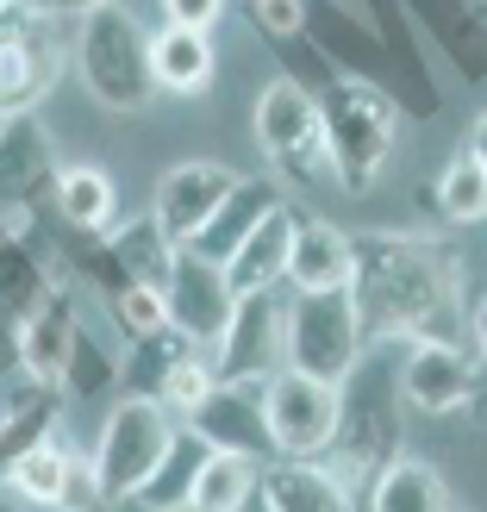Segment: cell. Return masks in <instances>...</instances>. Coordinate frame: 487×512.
<instances>
[{"instance_id":"cell-1","label":"cell","mask_w":487,"mask_h":512,"mask_svg":"<svg viewBox=\"0 0 487 512\" xmlns=\"http://www.w3.org/2000/svg\"><path fill=\"white\" fill-rule=\"evenodd\" d=\"M356 275L350 294L363 306L369 344H425L456 338V275L438 244L413 232H350Z\"/></svg>"},{"instance_id":"cell-2","label":"cell","mask_w":487,"mask_h":512,"mask_svg":"<svg viewBox=\"0 0 487 512\" xmlns=\"http://www.w3.org/2000/svg\"><path fill=\"white\" fill-rule=\"evenodd\" d=\"M406 444V394H400V369H388L381 356H363L344 381H338V431L319 463L363 500L375 488V475L400 463Z\"/></svg>"},{"instance_id":"cell-3","label":"cell","mask_w":487,"mask_h":512,"mask_svg":"<svg viewBox=\"0 0 487 512\" xmlns=\"http://www.w3.org/2000/svg\"><path fill=\"white\" fill-rule=\"evenodd\" d=\"M69 57H75V75H82V88H88L107 113H138V107H150V100H157L150 32L119 7V0L94 7L88 19H75Z\"/></svg>"},{"instance_id":"cell-4","label":"cell","mask_w":487,"mask_h":512,"mask_svg":"<svg viewBox=\"0 0 487 512\" xmlns=\"http://www.w3.org/2000/svg\"><path fill=\"white\" fill-rule=\"evenodd\" d=\"M319 125H325V157H331V182L350 194H369L375 175L388 169L394 138H400V100H388L369 82H338L319 88Z\"/></svg>"},{"instance_id":"cell-5","label":"cell","mask_w":487,"mask_h":512,"mask_svg":"<svg viewBox=\"0 0 487 512\" xmlns=\"http://www.w3.org/2000/svg\"><path fill=\"white\" fill-rule=\"evenodd\" d=\"M250 132H256V150L269 157L275 175H288V182H300V188L331 182L325 125H319V88L294 82V75H275V82L256 94Z\"/></svg>"},{"instance_id":"cell-6","label":"cell","mask_w":487,"mask_h":512,"mask_svg":"<svg viewBox=\"0 0 487 512\" xmlns=\"http://www.w3.org/2000/svg\"><path fill=\"white\" fill-rule=\"evenodd\" d=\"M363 356H369V325H363V306H356L350 288L288 300V369L319 375L338 388Z\"/></svg>"},{"instance_id":"cell-7","label":"cell","mask_w":487,"mask_h":512,"mask_svg":"<svg viewBox=\"0 0 487 512\" xmlns=\"http://www.w3.org/2000/svg\"><path fill=\"white\" fill-rule=\"evenodd\" d=\"M57 144H50L38 113L0 119V232L7 238H38L44 207H57Z\"/></svg>"},{"instance_id":"cell-8","label":"cell","mask_w":487,"mask_h":512,"mask_svg":"<svg viewBox=\"0 0 487 512\" xmlns=\"http://www.w3.org/2000/svg\"><path fill=\"white\" fill-rule=\"evenodd\" d=\"M306 38L319 44V57L331 63V75L369 82V88H381L388 100H400V113H406V119H425L413 82H406V69L394 63V50L381 44V32H375L369 19H356V13H344V7H331V0H306Z\"/></svg>"},{"instance_id":"cell-9","label":"cell","mask_w":487,"mask_h":512,"mask_svg":"<svg viewBox=\"0 0 487 512\" xmlns=\"http://www.w3.org/2000/svg\"><path fill=\"white\" fill-rule=\"evenodd\" d=\"M63 19L38 13L32 0L0 13V119L32 113L63 75Z\"/></svg>"},{"instance_id":"cell-10","label":"cell","mask_w":487,"mask_h":512,"mask_svg":"<svg viewBox=\"0 0 487 512\" xmlns=\"http://www.w3.org/2000/svg\"><path fill=\"white\" fill-rule=\"evenodd\" d=\"M169 438H175V419L163 413L157 400L125 394L113 413H107V425H100V444H94L88 463H94V475H100V488H107L113 506L132 500L144 481H150V469L163 463Z\"/></svg>"},{"instance_id":"cell-11","label":"cell","mask_w":487,"mask_h":512,"mask_svg":"<svg viewBox=\"0 0 487 512\" xmlns=\"http://www.w3.org/2000/svg\"><path fill=\"white\" fill-rule=\"evenodd\" d=\"M219 381H269L288 369V300L281 288L269 294H238V313L213 344Z\"/></svg>"},{"instance_id":"cell-12","label":"cell","mask_w":487,"mask_h":512,"mask_svg":"<svg viewBox=\"0 0 487 512\" xmlns=\"http://www.w3.org/2000/svg\"><path fill=\"white\" fill-rule=\"evenodd\" d=\"M163 300H169V325L182 331V338H194L200 350H213L225 338V325H232V313H238V288H232V275H225V263L200 256L194 244L175 250Z\"/></svg>"},{"instance_id":"cell-13","label":"cell","mask_w":487,"mask_h":512,"mask_svg":"<svg viewBox=\"0 0 487 512\" xmlns=\"http://www.w3.org/2000/svg\"><path fill=\"white\" fill-rule=\"evenodd\" d=\"M263 406H269V431H275L281 456H325L331 431H338V388L331 381L281 369V375H269Z\"/></svg>"},{"instance_id":"cell-14","label":"cell","mask_w":487,"mask_h":512,"mask_svg":"<svg viewBox=\"0 0 487 512\" xmlns=\"http://www.w3.org/2000/svg\"><path fill=\"white\" fill-rule=\"evenodd\" d=\"M269 381H219V388L182 419L188 431H200L213 450H232V456H256V463H275V431H269V406H263Z\"/></svg>"},{"instance_id":"cell-15","label":"cell","mask_w":487,"mask_h":512,"mask_svg":"<svg viewBox=\"0 0 487 512\" xmlns=\"http://www.w3.org/2000/svg\"><path fill=\"white\" fill-rule=\"evenodd\" d=\"M481 388V363H475V350H463L456 338H425L406 350V363H400V394L413 413H463V406L475 400Z\"/></svg>"},{"instance_id":"cell-16","label":"cell","mask_w":487,"mask_h":512,"mask_svg":"<svg viewBox=\"0 0 487 512\" xmlns=\"http://www.w3.org/2000/svg\"><path fill=\"white\" fill-rule=\"evenodd\" d=\"M232 182H238V175L225 169V163H207V157L175 163L163 182H157V207H150V213L163 219V232H169L175 244H194L200 225H207V219L219 213V200L232 194Z\"/></svg>"},{"instance_id":"cell-17","label":"cell","mask_w":487,"mask_h":512,"mask_svg":"<svg viewBox=\"0 0 487 512\" xmlns=\"http://www.w3.org/2000/svg\"><path fill=\"white\" fill-rule=\"evenodd\" d=\"M406 13L463 82H487V19L475 0H406Z\"/></svg>"},{"instance_id":"cell-18","label":"cell","mask_w":487,"mask_h":512,"mask_svg":"<svg viewBox=\"0 0 487 512\" xmlns=\"http://www.w3.org/2000/svg\"><path fill=\"white\" fill-rule=\"evenodd\" d=\"M256 494L275 512H363V500L319 456H275V463H263V488Z\"/></svg>"},{"instance_id":"cell-19","label":"cell","mask_w":487,"mask_h":512,"mask_svg":"<svg viewBox=\"0 0 487 512\" xmlns=\"http://www.w3.org/2000/svg\"><path fill=\"white\" fill-rule=\"evenodd\" d=\"M275 207H288V200H281V182H275V175H238L232 194L219 200V213L200 225L194 250H200V256H213V263H232L238 244H244V238H250L256 225L275 213Z\"/></svg>"},{"instance_id":"cell-20","label":"cell","mask_w":487,"mask_h":512,"mask_svg":"<svg viewBox=\"0 0 487 512\" xmlns=\"http://www.w3.org/2000/svg\"><path fill=\"white\" fill-rule=\"evenodd\" d=\"M350 275H356L350 232L300 213V232H294V250H288V288L294 294H331V288H350Z\"/></svg>"},{"instance_id":"cell-21","label":"cell","mask_w":487,"mask_h":512,"mask_svg":"<svg viewBox=\"0 0 487 512\" xmlns=\"http://www.w3.org/2000/svg\"><path fill=\"white\" fill-rule=\"evenodd\" d=\"M294 232H300V213L294 207H275L256 232L238 244V256L225 263L238 294H269V288H288V250H294Z\"/></svg>"},{"instance_id":"cell-22","label":"cell","mask_w":487,"mask_h":512,"mask_svg":"<svg viewBox=\"0 0 487 512\" xmlns=\"http://www.w3.org/2000/svg\"><path fill=\"white\" fill-rule=\"evenodd\" d=\"M75 331H82V313H75V288H63V281H57V294H50L38 313L19 325V369L32 375V381H57L63 363H69Z\"/></svg>"},{"instance_id":"cell-23","label":"cell","mask_w":487,"mask_h":512,"mask_svg":"<svg viewBox=\"0 0 487 512\" xmlns=\"http://www.w3.org/2000/svg\"><path fill=\"white\" fill-rule=\"evenodd\" d=\"M363 7H369V25L381 32V44L394 50V63L406 69V82H413L419 113L438 119V107H444V94H438V63H431V44L419 38V25H413V13H406V0H363Z\"/></svg>"},{"instance_id":"cell-24","label":"cell","mask_w":487,"mask_h":512,"mask_svg":"<svg viewBox=\"0 0 487 512\" xmlns=\"http://www.w3.org/2000/svg\"><path fill=\"white\" fill-rule=\"evenodd\" d=\"M50 294H57V275H50L38 238H0V325L19 331Z\"/></svg>"},{"instance_id":"cell-25","label":"cell","mask_w":487,"mask_h":512,"mask_svg":"<svg viewBox=\"0 0 487 512\" xmlns=\"http://www.w3.org/2000/svg\"><path fill=\"white\" fill-rule=\"evenodd\" d=\"M150 69H157V94H207L219 69L213 38L188 32V25H163V32H150Z\"/></svg>"},{"instance_id":"cell-26","label":"cell","mask_w":487,"mask_h":512,"mask_svg":"<svg viewBox=\"0 0 487 512\" xmlns=\"http://www.w3.org/2000/svg\"><path fill=\"white\" fill-rule=\"evenodd\" d=\"M207 456H213V444L200 438V431L175 425V438H169V450H163V463L150 469V481H144V488L132 494V506H138V512L188 506V500H194V481H200V469H207Z\"/></svg>"},{"instance_id":"cell-27","label":"cell","mask_w":487,"mask_h":512,"mask_svg":"<svg viewBox=\"0 0 487 512\" xmlns=\"http://www.w3.org/2000/svg\"><path fill=\"white\" fill-rule=\"evenodd\" d=\"M57 219L69 232H113L119 225V188L94 163H63L57 175Z\"/></svg>"},{"instance_id":"cell-28","label":"cell","mask_w":487,"mask_h":512,"mask_svg":"<svg viewBox=\"0 0 487 512\" xmlns=\"http://www.w3.org/2000/svg\"><path fill=\"white\" fill-rule=\"evenodd\" d=\"M363 512H450V488L431 463L400 456V463L375 475V488L363 494Z\"/></svg>"},{"instance_id":"cell-29","label":"cell","mask_w":487,"mask_h":512,"mask_svg":"<svg viewBox=\"0 0 487 512\" xmlns=\"http://www.w3.org/2000/svg\"><path fill=\"white\" fill-rule=\"evenodd\" d=\"M107 244H113V256H119V269L132 275V281H150V288H163V281H169L175 250H182V244L163 232V219H157V213L119 219L113 232H107Z\"/></svg>"},{"instance_id":"cell-30","label":"cell","mask_w":487,"mask_h":512,"mask_svg":"<svg viewBox=\"0 0 487 512\" xmlns=\"http://www.w3.org/2000/svg\"><path fill=\"white\" fill-rule=\"evenodd\" d=\"M188 350H194V338H182L175 325L150 331V338H132V350L119 356V388H125V394H138V400H157V394H163V381H169V369L182 363Z\"/></svg>"},{"instance_id":"cell-31","label":"cell","mask_w":487,"mask_h":512,"mask_svg":"<svg viewBox=\"0 0 487 512\" xmlns=\"http://www.w3.org/2000/svg\"><path fill=\"white\" fill-rule=\"evenodd\" d=\"M69 463L75 456L63 450V438H44L38 450H25V456H13V463L0 469V488H7L19 506H57L63 481H69Z\"/></svg>"},{"instance_id":"cell-32","label":"cell","mask_w":487,"mask_h":512,"mask_svg":"<svg viewBox=\"0 0 487 512\" xmlns=\"http://www.w3.org/2000/svg\"><path fill=\"white\" fill-rule=\"evenodd\" d=\"M263 488V463L256 456H232V450H213L207 469L194 481V512H244V500Z\"/></svg>"},{"instance_id":"cell-33","label":"cell","mask_w":487,"mask_h":512,"mask_svg":"<svg viewBox=\"0 0 487 512\" xmlns=\"http://www.w3.org/2000/svg\"><path fill=\"white\" fill-rule=\"evenodd\" d=\"M431 200H438V213L450 225H481L487 219V163L463 150V157L444 163V175L431 182Z\"/></svg>"},{"instance_id":"cell-34","label":"cell","mask_w":487,"mask_h":512,"mask_svg":"<svg viewBox=\"0 0 487 512\" xmlns=\"http://www.w3.org/2000/svg\"><path fill=\"white\" fill-rule=\"evenodd\" d=\"M57 388H63L69 400H82V394L94 400V394H113V388H119V356L100 344L88 325L75 331V344H69V363H63V375H57Z\"/></svg>"},{"instance_id":"cell-35","label":"cell","mask_w":487,"mask_h":512,"mask_svg":"<svg viewBox=\"0 0 487 512\" xmlns=\"http://www.w3.org/2000/svg\"><path fill=\"white\" fill-rule=\"evenodd\" d=\"M213 388H219V363H213V356H207V350L194 344V350L182 356V363L169 369V381H163V394H157V406H163V413H169L175 425H182V419H188V413H194V406L207 400Z\"/></svg>"},{"instance_id":"cell-36","label":"cell","mask_w":487,"mask_h":512,"mask_svg":"<svg viewBox=\"0 0 487 512\" xmlns=\"http://www.w3.org/2000/svg\"><path fill=\"white\" fill-rule=\"evenodd\" d=\"M107 319H113L119 338L132 344V338H150V331L169 325V300H163V288H150V281H125L107 300Z\"/></svg>"},{"instance_id":"cell-37","label":"cell","mask_w":487,"mask_h":512,"mask_svg":"<svg viewBox=\"0 0 487 512\" xmlns=\"http://www.w3.org/2000/svg\"><path fill=\"white\" fill-rule=\"evenodd\" d=\"M69 269L88 281V294H94L100 306H107V300L125 288V281H132V275L119 269V256H113L107 232H75V244H69Z\"/></svg>"},{"instance_id":"cell-38","label":"cell","mask_w":487,"mask_h":512,"mask_svg":"<svg viewBox=\"0 0 487 512\" xmlns=\"http://www.w3.org/2000/svg\"><path fill=\"white\" fill-rule=\"evenodd\" d=\"M244 7L256 19V32H263L275 50L288 38H306V0H244Z\"/></svg>"},{"instance_id":"cell-39","label":"cell","mask_w":487,"mask_h":512,"mask_svg":"<svg viewBox=\"0 0 487 512\" xmlns=\"http://www.w3.org/2000/svg\"><path fill=\"white\" fill-rule=\"evenodd\" d=\"M113 500H107V488H100V475H94V463H82L75 456L69 463V481H63V494H57V506L50 512H107Z\"/></svg>"},{"instance_id":"cell-40","label":"cell","mask_w":487,"mask_h":512,"mask_svg":"<svg viewBox=\"0 0 487 512\" xmlns=\"http://www.w3.org/2000/svg\"><path fill=\"white\" fill-rule=\"evenodd\" d=\"M219 13H225V0H163V19L188 25V32H213Z\"/></svg>"},{"instance_id":"cell-41","label":"cell","mask_w":487,"mask_h":512,"mask_svg":"<svg viewBox=\"0 0 487 512\" xmlns=\"http://www.w3.org/2000/svg\"><path fill=\"white\" fill-rule=\"evenodd\" d=\"M38 13H50V19H88L94 7H107V0H32Z\"/></svg>"},{"instance_id":"cell-42","label":"cell","mask_w":487,"mask_h":512,"mask_svg":"<svg viewBox=\"0 0 487 512\" xmlns=\"http://www.w3.org/2000/svg\"><path fill=\"white\" fill-rule=\"evenodd\" d=\"M469 344H475V363L487 375V294L475 300V313H469Z\"/></svg>"},{"instance_id":"cell-43","label":"cell","mask_w":487,"mask_h":512,"mask_svg":"<svg viewBox=\"0 0 487 512\" xmlns=\"http://www.w3.org/2000/svg\"><path fill=\"white\" fill-rule=\"evenodd\" d=\"M13 369H19V331L0 325V375H13Z\"/></svg>"},{"instance_id":"cell-44","label":"cell","mask_w":487,"mask_h":512,"mask_svg":"<svg viewBox=\"0 0 487 512\" xmlns=\"http://www.w3.org/2000/svg\"><path fill=\"white\" fill-rule=\"evenodd\" d=\"M463 150L487 163V113H475V125H469V144H463Z\"/></svg>"},{"instance_id":"cell-45","label":"cell","mask_w":487,"mask_h":512,"mask_svg":"<svg viewBox=\"0 0 487 512\" xmlns=\"http://www.w3.org/2000/svg\"><path fill=\"white\" fill-rule=\"evenodd\" d=\"M244 512H275V506H269L263 494H250V500H244Z\"/></svg>"},{"instance_id":"cell-46","label":"cell","mask_w":487,"mask_h":512,"mask_svg":"<svg viewBox=\"0 0 487 512\" xmlns=\"http://www.w3.org/2000/svg\"><path fill=\"white\" fill-rule=\"evenodd\" d=\"M0 512H19V500H0Z\"/></svg>"},{"instance_id":"cell-47","label":"cell","mask_w":487,"mask_h":512,"mask_svg":"<svg viewBox=\"0 0 487 512\" xmlns=\"http://www.w3.org/2000/svg\"><path fill=\"white\" fill-rule=\"evenodd\" d=\"M163 512H194V506H163Z\"/></svg>"},{"instance_id":"cell-48","label":"cell","mask_w":487,"mask_h":512,"mask_svg":"<svg viewBox=\"0 0 487 512\" xmlns=\"http://www.w3.org/2000/svg\"><path fill=\"white\" fill-rule=\"evenodd\" d=\"M7 7H19V0H0V13H7Z\"/></svg>"},{"instance_id":"cell-49","label":"cell","mask_w":487,"mask_h":512,"mask_svg":"<svg viewBox=\"0 0 487 512\" xmlns=\"http://www.w3.org/2000/svg\"><path fill=\"white\" fill-rule=\"evenodd\" d=\"M0 238H7V232H0Z\"/></svg>"},{"instance_id":"cell-50","label":"cell","mask_w":487,"mask_h":512,"mask_svg":"<svg viewBox=\"0 0 487 512\" xmlns=\"http://www.w3.org/2000/svg\"><path fill=\"white\" fill-rule=\"evenodd\" d=\"M481 19H487V13H481Z\"/></svg>"}]
</instances>
